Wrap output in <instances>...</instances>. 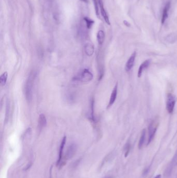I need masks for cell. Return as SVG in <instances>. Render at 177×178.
<instances>
[{
  "mask_svg": "<svg viewBox=\"0 0 177 178\" xmlns=\"http://www.w3.org/2000/svg\"><path fill=\"white\" fill-rule=\"evenodd\" d=\"M35 73L34 71L30 72L29 77L26 80L24 88V93L26 99L28 102H31L32 100L33 95V86L35 78Z\"/></svg>",
  "mask_w": 177,
  "mask_h": 178,
  "instance_id": "cell-1",
  "label": "cell"
},
{
  "mask_svg": "<svg viewBox=\"0 0 177 178\" xmlns=\"http://www.w3.org/2000/svg\"><path fill=\"white\" fill-rule=\"evenodd\" d=\"M93 77V74L90 72L88 69L85 68L77 77H75V80L83 82H88L92 81Z\"/></svg>",
  "mask_w": 177,
  "mask_h": 178,
  "instance_id": "cell-2",
  "label": "cell"
},
{
  "mask_svg": "<svg viewBox=\"0 0 177 178\" xmlns=\"http://www.w3.org/2000/svg\"><path fill=\"white\" fill-rule=\"evenodd\" d=\"M158 126H159V122L156 120L152 121L151 123H150V124H149L148 128L149 139L147 145L150 144V143L153 140V139L155 135Z\"/></svg>",
  "mask_w": 177,
  "mask_h": 178,
  "instance_id": "cell-3",
  "label": "cell"
},
{
  "mask_svg": "<svg viewBox=\"0 0 177 178\" xmlns=\"http://www.w3.org/2000/svg\"><path fill=\"white\" fill-rule=\"evenodd\" d=\"M176 97L172 94H168L167 97L166 109L169 114H172L176 104Z\"/></svg>",
  "mask_w": 177,
  "mask_h": 178,
  "instance_id": "cell-4",
  "label": "cell"
},
{
  "mask_svg": "<svg viewBox=\"0 0 177 178\" xmlns=\"http://www.w3.org/2000/svg\"><path fill=\"white\" fill-rule=\"evenodd\" d=\"M77 150V146L74 143H72L68 148L65 155V160H69L74 156Z\"/></svg>",
  "mask_w": 177,
  "mask_h": 178,
  "instance_id": "cell-5",
  "label": "cell"
},
{
  "mask_svg": "<svg viewBox=\"0 0 177 178\" xmlns=\"http://www.w3.org/2000/svg\"><path fill=\"white\" fill-rule=\"evenodd\" d=\"M66 140L67 138L66 137H63V138L62 140L60 146L59 153V156H58V160L57 161V166H60L61 165V162L63 161V149H64V146L66 144Z\"/></svg>",
  "mask_w": 177,
  "mask_h": 178,
  "instance_id": "cell-6",
  "label": "cell"
},
{
  "mask_svg": "<svg viewBox=\"0 0 177 178\" xmlns=\"http://www.w3.org/2000/svg\"><path fill=\"white\" fill-rule=\"evenodd\" d=\"M98 4L100 9V13H101V15L104 18L105 23L108 25H110V22L109 20L108 15L107 14V12L105 11V8H104V2L102 0H98Z\"/></svg>",
  "mask_w": 177,
  "mask_h": 178,
  "instance_id": "cell-7",
  "label": "cell"
},
{
  "mask_svg": "<svg viewBox=\"0 0 177 178\" xmlns=\"http://www.w3.org/2000/svg\"><path fill=\"white\" fill-rule=\"evenodd\" d=\"M136 57V52H134L133 53V54H131V55L130 56L129 59H128V60H127L125 66V71H127V72L129 71L132 69V68L133 67V66L134 65Z\"/></svg>",
  "mask_w": 177,
  "mask_h": 178,
  "instance_id": "cell-8",
  "label": "cell"
},
{
  "mask_svg": "<svg viewBox=\"0 0 177 178\" xmlns=\"http://www.w3.org/2000/svg\"><path fill=\"white\" fill-rule=\"evenodd\" d=\"M170 6H171V1H168L166 3V4H165V6L164 8L163 11L162 17V24H164L165 23L166 20L168 18V13H169Z\"/></svg>",
  "mask_w": 177,
  "mask_h": 178,
  "instance_id": "cell-9",
  "label": "cell"
},
{
  "mask_svg": "<svg viewBox=\"0 0 177 178\" xmlns=\"http://www.w3.org/2000/svg\"><path fill=\"white\" fill-rule=\"evenodd\" d=\"M118 83H117L115 86L112 92L111 95L110 100H109V102L108 105V106H107V108H110L114 103L115 101L116 100V97H117V95H118Z\"/></svg>",
  "mask_w": 177,
  "mask_h": 178,
  "instance_id": "cell-10",
  "label": "cell"
},
{
  "mask_svg": "<svg viewBox=\"0 0 177 178\" xmlns=\"http://www.w3.org/2000/svg\"><path fill=\"white\" fill-rule=\"evenodd\" d=\"M151 60H147L141 64L138 69V77L139 78L141 77L144 71L151 64Z\"/></svg>",
  "mask_w": 177,
  "mask_h": 178,
  "instance_id": "cell-11",
  "label": "cell"
},
{
  "mask_svg": "<svg viewBox=\"0 0 177 178\" xmlns=\"http://www.w3.org/2000/svg\"><path fill=\"white\" fill-rule=\"evenodd\" d=\"M47 124V119L44 114H40L38 120V128L40 130H42L45 127Z\"/></svg>",
  "mask_w": 177,
  "mask_h": 178,
  "instance_id": "cell-12",
  "label": "cell"
},
{
  "mask_svg": "<svg viewBox=\"0 0 177 178\" xmlns=\"http://www.w3.org/2000/svg\"><path fill=\"white\" fill-rule=\"evenodd\" d=\"M84 51L88 56H92L94 53V46L91 43H87L84 46Z\"/></svg>",
  "mask_w": 177,
  "mask_h": 178,
  "instance_id": "cell-13",
  "label": "cell"
},
{
  "mask_svg": "<svg viewBox=\"0 0 177 178\" xmlns=\"http://www.w3.org/2000/svg\"><path fill=\"white\" fill-rule=\"evenodd\" d=\"M104 38H105V34L104 31H99L97 35V39L98 44L101 45L104 43Z\"/></svg>",
  "mask_w": 177,
  "mask_h": 178,
  "instance_id": "cell-14",
  "label": "cell"
},
{
  "mask_svg": "<svg viewBox=\"0 0 177 178\" xmlns=\"http://www.w3.org/2000/svg\"><path fill=\"white\" fill-rule=\"evenodd\" d=\"M145 136H146V130L145 129L142 130L140 138L139 140V143H138V148L139 149H142L144 145V143L145 141Z\"/></svg>",
  "mask_w": 177,
  "mask_h": 178,
  "instance_id": "cell-15",
  "label": "cell"
},
{
  "mask_svg": "<svg viewBox=\"0 0 177 178\" xmlns=\"http://www.w3.org/2000/svg\"><path fill=\"white\" fill-rule=\"evenodd\" d=\"M177 40V35L176 34H170L166 37V41L168 43H171V44L174 43Z\"/></svg>",
  "mask_w": 177,
  "mask_h": 178,
  "instance_id": "cell-16",
  "label": "cell"
},
{
  "mask_svg": "<svg viewBox=\"0 0 177 178\" xmlns=\"http://www.w3.org/2000/svg\"><path fill=\"white\" fill-rule=\"evenodd\" d=\"M8 78V72H3V74H2L1 77H0V83L2 86H4L5 85H6V82H7V80Z\"/></svg>",
  "mask_w": 177,
  "mask_h": 178,
  "instance_id": "cell-17",
  "label": "cell"
},
{
  "mask_svg": "<svg viewBox=\"0 0 177 178\" xmlns=\"http://www.w3.org/2000/svg\"><path fill=\"white\" fill-rule=\"evenodd\" d=\"M84 21L85 23L86 26L88 29H90L92 26L94 25V24L95 23V22L93 20L87 17H84Z\"/></svg>",
  "mask_w": 177,
  "mask_h": 178,
  "instance_id": "cell-18",
  "label": "cell"
},
{
  "mask_svg": "<svg viewBox=\"0 0 177 178\" xmlns=\"http://www.w3.org/2000/svg\"><path fill=\"white\" fill-rule=\"evenodd\" d=\"M94 4L95 7V12L97 16V17H99V8L98 7L99 4H98V0H93Z\"/></svg>",
  "mask_w": 177,
  "mask_h": 178,
  "instance_id": "cell-19",
  "label": "cell"
},
{
  "mask_svg": "<svg viewBox=\"0 0 177 178\" xmlns=\"http://www.w3.org/2000/svg\"><path fill=\"white\" fill-rule=\"evenodd\" d=\"M130 150V144L129 143H127L125 146V157H127L129 153Z\"/></svg>",
  "mask_w": 177,
  "mask_h": 178,
  "instance_id": "cell-20",
  "label": "cell"
},
{
  "mask_svg": "<svg viewBox=\"0 0 177 178\" xmlns=\"http://www.w3.org/2000/svg\"><path fill=\"white\" fill-rule=\"evenodd\" d=\"M150 167L147 168L146 169H144V172H143V175L144 176L147 175L150 171Z\"/></svg>",
  "mask_w": 177,
  "mask_h": 178,
  "instance_id": "cell-21",
  "label": "cell"
},
{
  "mask_svg": "<svg viewBox=\"0 0 177 178\" xmlns=\"http://www.w3.org/2000/svg\"><path fill=\"white\" fill-rule=\"evenodd\" d=\"M124 24L125 25V26H126L127 27H130V24L128 23V22H127L126 20H124Z\"/></svg>",
  "mask_w": 177,
  "mask_h": 178,
  "instance_id": "cell-22",
  "label": "cell"
},
{
  "mask_svg": "<svg viewBox=\"0 0 177 178\" xmlns=\"http://www.w3.org/2000/svg\"><path fill=\"white\" fill-rule=\"evenodd\" d=\"M104 178H113V177H112L111 175H107V176H105Z\"/></svg>",
  "mask_w": 177,
  "mask_h": 178,
  "instance_id": "cell-23",
  "label": "cell"
},
{
  "mask_svg": "<svg viewBox=\"0 0 177 178\" xmlns=\"http://www.w3.org/2000/svg\"><path fill=\"white\" fill-rule=\"evenodd\" d=\"M161 177H162V175H158L154 178H161Z\"/></svg>",
  "mask_w": 177,
  "mask_h": 178,
  "instance_id": "cell-24",
  "label": "cell"
},
{
  "mask_svg": "<svg viewBox=\"0 0 177 178\" xmlns=\"http://www.w3.org/2000/svg\"><path fill=\"white\" fill-rule=\"evenodd\" d=\"M81 1L84 2L85 3H87V2H88V0H81Z\"/></svg>",
  "mask_w": 177,
  "mask_h": 178,
  "instance_id": "cell-25",
  "label": "cell"
}]
</instances>
